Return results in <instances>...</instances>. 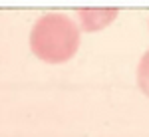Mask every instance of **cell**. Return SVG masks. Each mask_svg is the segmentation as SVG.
Wrapping results in <instances>:
<instances>
[{
	"instance_id": "obj_1",
	"label": "cell",
	"mask_w": 149,
	"mask_h": 137,
	"mask_svg": "<svg viewBox=\"0 0 149 137\" xmlns=\"http://www.w3.org/2000/svg\"><path fill=\"white\" fill-rule=\"evenodd\" d=\"M30 46L40 60L60 64L76 54L80 46V30L64 14H46L34 24Z\"/></svg>"
},
{
	"instance_id": "obj_2",
	"label": "cell",
	"mask_w": 149,
	"mask_h": 137,
	"mask_svg": "<svg viewBox=\"0 0 149 137\" xmlns=\"http://www.w3.org/2000/svg\"><path fill=\"white\" fill-rule=\"evenodd\" d=\"M115 14H117V10H113V8L111 10H81L80 18L84 22V26H86V30L93 32V30L105 26L109 20H113Z\"/></svg>"
},
{
	"instance_id": "obj_3",
	"label": "cell",
	"mask_w": 149,
	"mask_h": 137,
	"mask_svg": "<svg viewBox=\"0 0 149 137\" xmlns=\"http://www.w3.org/2000/svg\"><path fill=\"white\" fill-rule=\"evenodd\" d=\"M137 81L141 86V90L145 91V95H149V52H145L143 58H141V62H139Z\"/></svg>"
}]
</instances>
